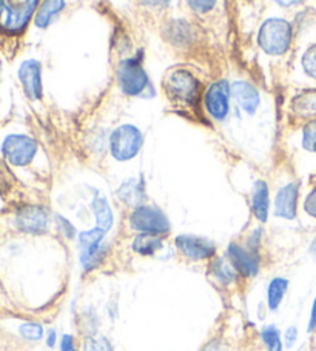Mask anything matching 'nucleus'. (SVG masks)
Instances as JSON below:
<instances>
[{"instance_id":"11","label":"nucleus","mask_w":316,"mask_h":351,"mask_svg":"<svg viewBox=\"0 0 316 351\" xmlns=\"http://www.w3.org/2000/svg\"><path fill=\"white\" fill-rule=\"evenodd\" d=\"M19 79L23 86V91L31 100L42 97V77L41 64L34 59L25 60L19 68Z\"/></svg>"},{"instance_id":"27","label":"nucleus","mask_w":316,"mask_h":351,"mask_svg":"<svg viewBox=\"0 0 316 351\" xmlns=\"http://www.w3.org/2000/svg\"><path fill=\"white\" fill-rule=\"evenodd\" d=\"M185 3L196 14H207V12L214 10V6L218 5V0H185Z\"/></svg>"},{"instance_id":"16","label":"nucleus","mask_w":316,"mask_h":351,"mask_svg":"<svg viewBox=\"0 0 316 351\" xmlns=\"http://www.w3.org/2000/svg\"><path fill=\"white\" fill-rule=\"evenodd\" d=\"M251 208L258 221L265 222L269 217V208H270V199H269V186L264 180H258L253 188V199H251Z\"/></svg>"},{"instance_id":"12","label":"nucleus","mask_w":316,"mask_h":351,"mask_svg":"<svg viewBox=\"0 0 316 351\" xmlns=\"http://www.w3.org/2000/svg\"><path fill=\"white\" fill-rule=\"evenodd\" d=\"M229 258L232 265L238 269L239 273L247 276V278H255L259 271V259L256 252L250 248H244L238 243H230L229 245Z\"/></svg>"},{"instance_id":"38","label":"nucleus","mask_w":316,"mask_h":351,"mask_svg":"<svg viewBox=\"0 0 316 351\" xmlns=\"http://www.w3.org/2000/svg\"><path fill=\"white\" fill-rule=\"evenodd\" d=\"M311 252H312V254H316V237H315L312 245H311Z\"/></svg>"},{"instance_id":"9","label":"nucleus","mask_w":316,"mask_h":351,"mask_svg":"<svg viewBox=\"0 0 316 351\" xmlns=\"http://www.w3.org/2000/svg\"><path fill=\"white\" fill-rule=\"evenodd\" d=\"M230 93L232 88L225 80H219L210 85L205 93V108L214 121L223 122L230 111Z\"/></svg>"},{"instance_id":"32","label":"nucleus","mask_w":316,"mask_h":351,"mask_svg":"<svg viewBox=\"0 0 316 351\" xmlns=\"http://www.w3.org/2000/svg\"><path fill=\"white\" fill-rule=\"evenodd\" d=\"M60 350L62 351H76V347H74V341L71 336L65 335L62 337V342H60Z\"/></svg>"},{"instance_id":"8","label":"nucleus","mask_w":316,"mask_h":351,"mask_svg":"<svg viewBox=\"0 0 316 351\" xmlns=\"http://www.w3.org/2000/svg\"><path fill=\"white\" fill-rule=\"evenodd\" d=\"M105 231L100 228H94L90 231H84L79 234V247H80V262L85 271L96 268L105 254V248L102 247Z\"/></svg>"},{"instance_id":"30","label":"nucleus","mask_w":316,"mask_h":351,"mask_svg":"<svg viewBox=\"0 0 316 351\" xmlns=\"http://www.w3.org/2000/svg\"><path fill=\"white\" fill-rule=\"evenodd\" d=\"M304 210L308 216L316 219V186L307 194V197L304 200Z\"/></svg>"},{"instance_id":"29","label":"nucleus","mask_w":316,"mask_h":351,"mask_svg":"<svg viewBox=\"0 0 316 351\" xmlns=\"http://www.w3.org/2000/svg\"><path fill=\"white\" fill-rule=\"evenodd\" d=\"M85 348L87 351H113V347L109 342V339H105V337H100V336L88 339Z\"/></svg>"},{"instance_id":"3","label":"nucleus","mask_w":316,"mask_h":351,"mask_svg":"<svg viewBox=\"0 0 316 351\" xmlns=\"http://www.w3.org/2000/svg\"><path fill=\"white\" fill-rule=\"evenodd\" d=\"M167 97L178 105H193L199 97V82L187 70H173L163 82Z\"/></svg>"},{"instance_id":"14","label":"nucleus","mask_w":316,"mask_h":351,"mask_svg":"<svg viewBox=\"0 0 316 351\" xmlns=\"http://www.w3.org/2000/svg\"><path fill=\"white\" fill-rule=\"evenodd\" d=\"M300 185L296 182L284 185L276 194L275 199V215L292 221L296 217V206H298Z\"/></svg>"},{"instance_id":"22","label":"nucleus","mask_w":316,"mask_h":351,"mask_svg":"<svg viewBox=\"0 0 316 351\" xmlns=\"http://www.w3.org/2000/svg\"><path fill=\"white\" fill-rule=\"evenodd\" d=\"M119 197L128 205H137L142 199V185L137 184L135 179L125 182L119 190Z\"/></svg>"},{"instance_id":"2","label":"nucleus","mask_w":316,"mask_h":351,"mask_svg":"<svg viewBox=\"0 0 316 351\" xmlns=\"http://www.w3.org/2000/svg\"><path fill=\"white\" fill-rule=\"evenodd\" d=\"M39 0H0V29L17 34L27 27Z\"/></svg>"},{"instance_id":"15","label":"nucleus","mask_w":316,"mask_h":351,"mask_svg":"<svg viewBox=\"0 0 316 351\" xmlns=\"http://www.w3.org/2000/svg\"><path fill=\"white\" fill-rule=\"evenodd\" d=\"M232 94L235 97L236 104L247 112V114H253L258 110L261 97H259V91L255 86L244 80H238L232 85Z\"/></svg>"},{"instance_id":"4","label":"nucleus","mask_w":316,"mask_h":351,"mask_svg":"<svg viewBox=\"0 0 316 351\" xmlns=\"http://www.w3.org/2000/svg\"><path fill=\"white\" fill-rule=\"evenodd\" d=\"M144 142V136L141 133V130L135 125L125 123L117 127L110 137V149H111V156L116 160H130L133 158H136L139 149L142 147Z\"/></svg>"},{"instance_id":"36","label":"nucleus","mask_w":316,"mask_h":351,"mask_svg":"<svg viewBox=\"0 0 316 351\" xmlns=\"http://www.w3.org/2000/svg\"><path fill=\"white\" fill-rule=\"evenodd\" d=\"M306 0H278V3L281 6H286V8H290V6H296L304 3Z\"/></svg>"},{"instance_id":"21","label":"nucleus","mask_w":316,"mask_h":351,"mask_svg":"<svg viewBox=\"0 0 316 351\" xmlns=\"http://www.w3.org/2000/svg\"><path fill=\"white\" fill-rule=\"evenodd\" d=\"M293 108L301 116H316V90H311L293 100Z\"/></svg>"},{"instance_id":"17","label":"nucleus","mask_w":316,"mask_h":351,"mask_svg":"<svg viewBox=\"0 0 316 351\" xmlns=\"http://www.w3.org/2000/svg\"><path fill=\"white\" fill-rule=\"evenodd\" d=\"M63 8H65V0H43L39 11L36 12V27L47 28Z\"/></svg>"},{"instance_id":"33","label":"nucleus","mask_w":316,"mask_h":351,"mask_svg":"<svg viewBox=\"0 0 316 351\" xmlns=\"http://www.w3.org/2000/svg\"><path fill=\"white\" fill-rule=\"evenodd\" d=\"M284 337H286L287 346L292 347L293 343H295V341H296V337H298V330H296V327L287 328V331H286V335H284Z\"/></svg>"},{"instance_id":"34","label":"nucleus","mask_w":316,"mask_h":351,"mask_svg":"<svg viewBox=\"0 0 316 351\" xmlns=\"http://www.w3.org/2000/svg\"><path fill=\"white\" fill-rule=\"evenodd\" d=\"M316 330V298L313 300L312 305V311H311V319H308V333Z\"/></svg>"},{"instance_id":"19","label":"nucleus","mask_w":316,"mask_h":351,"mask_svg":"<svg viewBox=\"0 0 316 351\" xmlns=\"http://www.w3.org/2000/svg\"><path fill=\"white\" fill-rule=\"evenodd\" d=\"M161 247L162 241L159 239V236L156 234H141L136 237L135 242H133V250L142 256L155 254L157 250H161Z\"/></svg>"},{"instance_id":"7","label":"nucleus","mask_w":316,"mask_h":351,"mask_svg":"<svg viewBox=\"0 0 316 351\" xmlns=\"http://www.w3.org/2000/svg\"><path fill=\"white\" fill-rule=\"evenodd\" d=\"M37 145L36 142L28 136L22 134H11L6 137L2 145V153L5 159L11 165L25 167L28 165L36 156Z\"/></svg>"},{"instance_id":"13","label":"nucleus","mask_w":316,"mask_h":351,"mask_svg":"<svg viewBox=\"0 0 316 351\" xmlns=\"http://www.w3.org/2000/svg\"><path fill=\"white\" fill-rule=\"evenodd\" d=\"M176 247L179 248V252L182 254L193 261L212 258L214 254V250H216L213 245V242L196 236H178L176 237Z\"/></svg>"},{"instance_id":"26","label":"nucleus","mask_w":316,"mask_h":351,"mask_svg":"<svg viewBox=\"0 0 316 351\" xmlns=\"http://www.w3.org/2000/svg\"><path fill=\"white\" fill-rule=\"evenodd\" d=\"M301 65H302V70H304L307 76L312 77L313 80H316V43H315V45H312L311 48H307L306 53L302 54Z\"/></svg>"},{"instance_id":"18","label":"nucleus","mask_w":316,"mask_h":351,"mask_svg":"<svg viewBox=\"0 0 316 351\" xmlns=\"http://www.w3.org/2000/svg\"><path fill=\"white\" fill-rule=\"evenodd\" d=\"M93 211H94V216H96L98 228L109 231L113 225V211L110 208L109 202H106L105 196H102V194H96V197H94Z\"/></svg>"},{"instance_id":"1","label":"nucleus","mask_w":316,"mask_h":351,"mask_svg":"<svg viewBox=\"0 0 316 351\" xmlns=\"http://www.w3.org/2000/svg\"><path fill=\"white\" fill-rule=\"evenodd\" d=\"M292 25L280 17L265 21L258 33V43L270 56H282L289 51L292 43Z\"/></svg>"},{"instance_id":"23","label":"nucleus","mask_w":316,"mask_h":351,"mask_svg":"<svg viewBox=\"0 0 316 351\" xmlns=\"http://www.w3.org/2000/svg\"><path fill=\"white\" fill-rule=\"evenodd\" d=\"M235 267L232 263H227L224 259H216L213 262V274L221 284H230V282L235 280Z\"/></svg>"},{"instance_id":"6","label":"nucleus","mask_w":316,"mask_h":351,"mask_svg":"<svg viewBox=\"0 0 316 351\" xmlns=\"http://www.w3.org/2000/svg\"><path fill=\"white\" fill-rule=\"evenodd\" d=\"M117 84L126 96H139L148 86V76L137 58L124 59L117 66Z\"/></svg>"},{"instance_id":"5","label":"nucleus","mask_w":316,"mask_h":351,"mask_svg":"<svg viewBox=\"0 0 316 351\" xmlns=\"http://www.w3.org/2000/svg\"><path fill=\"white\" fill-rule=\"evenodd\" d=\"M130 225L142 234H166L170 231V222L163 213L151 205H139L131 213Z\"/></svg>"},{"instance_id":"37","label":"nucleus","mask_w":316,"mask_h":351,"mask_svg":"<svg viewBox=\"0 0 316 351\" xmlns=\"http://www.w3.org/2000/svg\"><path fill=\"white\" fill-rule=\"evenodd\" d=\"M47 343H48V347H53L54 343H56V331L54 330L49 331V336H48Z\"/></svg>"},{"instance_id":"28","label":"nucleus","mask_w":316,"mask_h":351,"mask_svg":"<svg viewBox=\"0 0 316 351\" xmlns=\"http://www.w3.org/2000/svg\"><path fill=\"white\" fill-rule=\"evenodd\" d=\"M21 335L28 341H41L43 336V328L39 324H23L21 327Z\"/></svg>"},{"instance_id":"35","label":"nucleus","mask_w":316,"mask_h":351,"mask_svg":"<svg viewBox=\"0 0 316 351\" xmlns=\"http://www.w3.org/2000/svg\"><path fill=\"white\" fill-rule=\"evenodd\" d=\"M59 219V223H62L63 225V231H67V236L68 237H73L74 236V227L71 223H69L67 219H63V217H58Z\"/></svg>"},{"instance_id":"20","label":"nucleus","mask_w":316,"mask_h":351,"mask_svg":"<svg viewBox=\"0 0 316 351\" xmlns=\"http://www.w3.org/2000/svg\"><path fill=\"white\" fill-rule=\"evenodd\" d=\"M289 288V280L284 278H275L270 282L269 291H267V302L270 310H276L280 304L282 302L284 296H286Z\"/></svg>"},{"instance_id":"25","label":"nucleus","mask_w":316,"mask_h":351,"mask_svg":"<svg viewBox=\"0 0 316 351\" xmlns=\"http://www.w3.org/2000/svg\"><path fill=\"white\" fill-rule=\"evenodd\" d=\"M261 337L269 351H282V341L280 331H278L273 325H267V327L261 331Z\"/></svg>"},{"instance_id":"10","label":"nucleus","mask_w":316,"mask_h":351,"mask_svg":"<svg viewBox=\"0 0 316 351\" xmlns=\"http://www.w3.org/2000/svg\"><path fill=\"white\" fill-rule=\"evenodd\" d=\"M49 223L47 210L42 206H25L16 216V225L19 230L31 234L45 233Z\"/></svg>"},{"instance_id":"24","label":"nucleus","mask_w":316,"mask_h":351,"mask_svg":"<svg viewBox=\"0 0 316 351\" xmlns=\"http://www.w3.org/2000/svg\"><path fill=\"white\" fill-rule=\"evenodd\" d=\"M302 148L316 154V117L311 119L302 128Z\"/></svg>"},{"instance_id":"31","label":"nucleus","mask_w":316,"mask_h":351,"mask_svg":"<svg viewBox=\"0 0 316 351\" xmlns=\"http://www.w3.org/2000/svg\"><path fill=\"white\" fill-rule=\"evenodd\" d=\"M139 3L148 6V8H166V6H168L170 0H139Z\"/></svg>"}]
</instances>
